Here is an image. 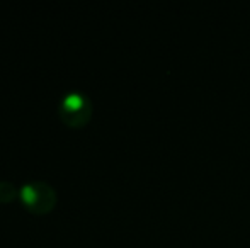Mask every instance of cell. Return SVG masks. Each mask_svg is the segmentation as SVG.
Instances as JSON below:
<instances>
[{"label": "cell", "instance_id": "cell-3", "mask_svg": "<svg viewBox=\"0 0 250 248\" xmlns=\"http://www.w3.org/2000/svg\"><path fill=\"white\" fill-rule=\"evenodd\" d=\"M19 199V189L9 180H0V204H9Z\"/></svg>", "mask_w": 250, "mask_h": 248}, {"label": "cell", "instance_id": "cell-1", "mask_svg": "<svg viewBox=\"0 0 250 248\" xmlns=\"http://www.w3.org/2000/svg\"><path fill=\"white\" fill-rule=\"evenodd\" d=\"M19 201L27 212L34 216H46L56 208V191L44 180H33L19 189Z\"/></svg>", "mask_w": 250, "mask_h": 248}, {"label": "cell", "instance_id": "cell-2", "mask_svg": "<svg viewBox=\"0 0 250 248\" xmlns=\"http://www.w3.org/2000/svg\"><path fill=\"white\" fill-rule=\"evenodd\" d=\"M94 114L92 100L82 92H68L58 106V117L66 128L82 129L90 123Z\"/></svg>", "mask_w": 250, "mask_h": 248}]
</instances>
